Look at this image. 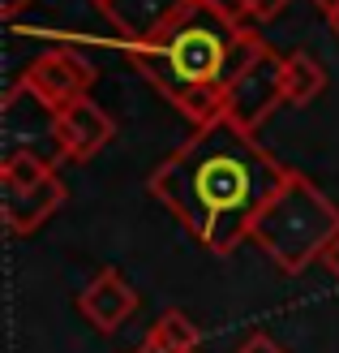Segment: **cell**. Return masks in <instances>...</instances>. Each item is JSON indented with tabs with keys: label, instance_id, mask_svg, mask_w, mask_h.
<instances>
[{
	"label": "cell",
	"instance_id": "1",
	"mask_svg": "<svg viewBox=\"0 0 339 353\" xmlns=\"http://www.w3.org/2000/svg\"><path fill=\"white\" fill-rule=\"evenodd\" d=\"M283 176L288 164H279L254 134L215 117L193 125L185 143L155 164L146 190L198 245L210 254H232L249 241L258 211L283 185Z\"/></svg>",
	"mask_w": 339,
	"mask_h": 353
},
{
	"label": "cell",
	"instance_id": "2",
	"mask_svg": "<svg viewBox=\"0 0 339 353\" xmlns=\"http://www.w3.org/2000/svg\"><path fill=\"white\" fill-rule=\"evenodd\" d=\"M262 43L266 39L254 26L215 13L206 0H189L159 34L129 48V65L181 117L206 125L219 117L228 86L258 57Z\"/></svg>",
	"mask_w": 339,
	"mask_h": 353
},
{
	"label": "cell",
	"instance_id": "3",
	"mask_svg": "<svg viewBox=\"0 0 339 353\" xmlns=\"http://www.w3.org/2000/svg\"><path fill=\"white\" fill-rule=\"evenodd\" d=\"M339 237V207L314 185L305 172L288 168L283 185L258 211L249 241L275 263L283 276H300L305 268L322 263L331 241Z\"/></svg>",
	"mask_w": 339,
	"mask_h": 353
},
{
	"label": "cell",
	"instance_id": "4",
	"mask_svg": "<svg viewBox=\"0 0 339 353\" xmlns=\"http://www.w3.org/2000/svg\"><path fill=\"white\" fill-rule=\"evenodd\" d=\"M283 61H288L283 52L262 43L258 57L249 61L237 74V82L228 86L219 117L232 121V125H241L245 134H254L266 117H275V108L288 103V91H283Z\"/></svg>",
	"mask_w": 339,
	"mask_h": 353
},
{
	"label": "cell",
	"instance_id": "5",
	"mask_svg": "<svg viewBox=\"0 0 339 353\" xmlns=\"http://www.w3.org/2000/svg\"><path fill=\"white\" fill-rule=\"evenodd\" d=\"M17 82H22L39 103H47L52 112H65L69 103H78V99L91 95L95 65L86 61L78 48L52 43V48L39 52V57L26 61V69H22V78H17Z\"/></svg>",
	"mask_w": 339,
	"mask_h": 353
},
{
	"label": "cell",
	"instance_id": "6",
	"mask_svg": "<svg viewBox=\"0 0 339 353\" xmlns=\"http://www.w3.org/2000/svg\"><path fill=\"white\" fill-rule=\"evenodd\" d=\"M112 138H116V121H112V112H103L91 95L69 103L65 112H56V143H61V155L69 164L95 160Z\"/></svg>",
	"mask_w": 339,
	"mask_h": 353
},
{
	"label": "cell",
	"instance_id": "7",
	"mask_svg": "<svg viewBox=\"0 0 339 353\" xmlns=\"http://www.w3.org/2000/svg\"><path fill=\"white\" fill-rule=\"evenodd\" d=\"M138 289L129 285V280L120 276V268H103L91 276V285H86L78 293V310H82V319L99 327V332H116L129 314L138 310Z\"/></svg>",
	"mask_w": 339,
	"mask_h": 353
},
{
	"label": "cell",
	"instance_id": "8",
	"mask_svg": "<svg viewBox=\"0 0 339 353\" xmlns=\"http://www.w3.org/2000/svg\"><path fill=\"white\" fill-rule=\"evenodd\" d=\"M185 5L189 0H108L99 13H103V22L124 39V48H138V43H146L151 34L164 30Z\"/></svg>",
	"mask_w": 339,
	"mask_h": 353
},
{
	"label": "cell",
	"instance_id": "9",
	"mask_svg": "<svg viewBox=\"0 0 339 353\" xmlns=\"http://www.w3.org/2000/svg\"><path fill=\"white\" fill-rule=\"evenodd\" d=\"M61 207H65V181L61 176H47V181L30 185V190H5L0 216H5V228L13 237H30L34 228H43Z\"/></svg>",
	"mask_w": 339,
	"mask_h": 353
},
{
	"label": "cell",
	"instance_id": "10",
	"mask_svg": "<svg viewBox=\"0 0 339 353\" xmlns=\"http://www.w3.org/2000/svg\"><path fill=\"white\" fill-rule=\"evenodd\" d=\"M198 345H202V332L185 310H164L151 323L146 341H142L146 353H198Z\"/></svg>",
	"mask_w": 339,
	"mask_h": 353
},
{
	"label": "cell",
	"instance_id": "11",
	"mask_svg": "<svg viewBox=\"0 0 339 353\" xmlns=\"http://www.w3.org/2000/svg\"><path fill=\"white\" fill-rule=\"evenodd\" d=\"M283 91H288L292 108H309V103L327 91V69L318 65V57H309V52H288V61H283Z\"/></svg>",
	"mask_w": 339,
	"mask_h": 353
},
{
	"label": "cell",
	"instance_id": "12",
	"mask_svg": "<svg viewBox=\"0 0 339 353\" xmlns=\"http://www.w3.org/2000/svg\"><path fill=\"white\" fill-rule=\"evenodd\" d=\"M47 176H56V164L43 160V155L17 151V155H5V160H0V190H30V185L47 181Z\"/></svg>",
	"mask_w": 339,
	"mask_h": 353
},
{
	"label": "cell",
	"instance_id": "13",
	"mask_svg": "<svg viewBox=\"0 0 339 353\" xmlns=\"http://www.w3.org/2000/svg\"><path fill=\"white\" fill-rule=\"evenodd\" d=\"M288 5L292 0H245V17H249V26H262V22H275Z\"/></svg>",
	"mask_w": 339,
	"mask_h": 353
},
{
	"label": "cell",
	"instance_id": "14",
	"mask_svg": "<svg viewBox=\"0 0 339 353\" xmlns=\"http://www.w3.org/2000/svg\"><path fill=\"white\" fill-rule=\"evenodd\" d=\"M232 353H288V349H283L275 336H266V332H254V336H245Z\"/></svg>",
	"mask_w": 339,
	"mask_h": 353
},
{
	"label": "cell",
	"instance_id": "15",
	"mask_svg": "<svg viewBox=\"0 0 339 353\" xmlns=\"http://www.w3.org/2000/svg\"><path fill=\"white\" fill-rule=\"evenodd\" d=\"M215 13H223V17H232V22H245L249 26V17H245V0H206Z\"/></svg>",
	"mask_w": 339,
	"mask_h": 353
},
{
	"label": "cell",
	"instance_id": "16",
	"mask_svg": "<svg viewBox=\"0 0 339 353\" xmlns=\"http://www.w3.org/2000/svg\"><path fill=\"white\" fill-rule=\"evenodd\" d=\"M34 0H0V17L5 22H13V17H22V9H30Z\"/></svg>",
	"mask_w": 339,
	"mask_h": 353
},
{
	"label": "cell",
	"instance_id": "17",
	"mask_svg": "<svg viewBox=\"0 0 339 353\" xmlns=\"http://www.w3.org/2000/svg\"><path fill=\"white\" fill-rule=\"evenodd\" d=\"M322 263H327V272H331V276L339 280V237L331 241V250H327V259H322Z\"/></svg>",
	"mask_w": 339,
	"mask_h": 353
},
{
	"label": "cell",
	"instance_id": "18",
	"mask_svg": "<svg viewBox=\"0 0 339 353\" xmlns=\"http://www.w3.org/2000/svg\"><path fill=\"white\" fill-rule=\"evenodd\" d=\"M309 5H318L327 17H331V13H339V0H309Z\"/></svg>",
	"mask_w": 339,
	"mask_h": 353
},
{
	"label": "cell",
	"instance_id": "19",
	"mask_svg": "<svg viewBox=\"0 0 339 353\" xmlns=\"http://www.w3.org/2000/svg\"><path fill=\"white\" fill-rule=\"evenodd\" d=\"M327 22H331V34H335V39H339V13H331Z\"/></svg>",
	"mask_w": 339,
	"mask_h": 353
},
{
	"label": "cell",
	"instance_id": "20",
	"mask_svg": "<svg viewBox=\"0 0 339 353\" xmlns=\"http://www.w3.org/2000/svg\"><path fill=\"white\" fill-rule=\"evenodd\" d=\"M91 5H95V9H103V5H108V0H91Z\"/></svg>",
	"mask_w": 339,
	"mask_h": 353
},
{
	"label": "cell",
	"instance_id": "21",
	"mask_svg": "<svg viewBox=\"0 0 339 353\" xmlns=\"http://www.w3.org/2000/svg\"><path fill=\"white\" fill-rule=\"evenodd\" d=\"M138 353H146V349H138Z\"/></svg>",
	"mask_w": 339,
	"mask_h": 353
}]
</instances>
